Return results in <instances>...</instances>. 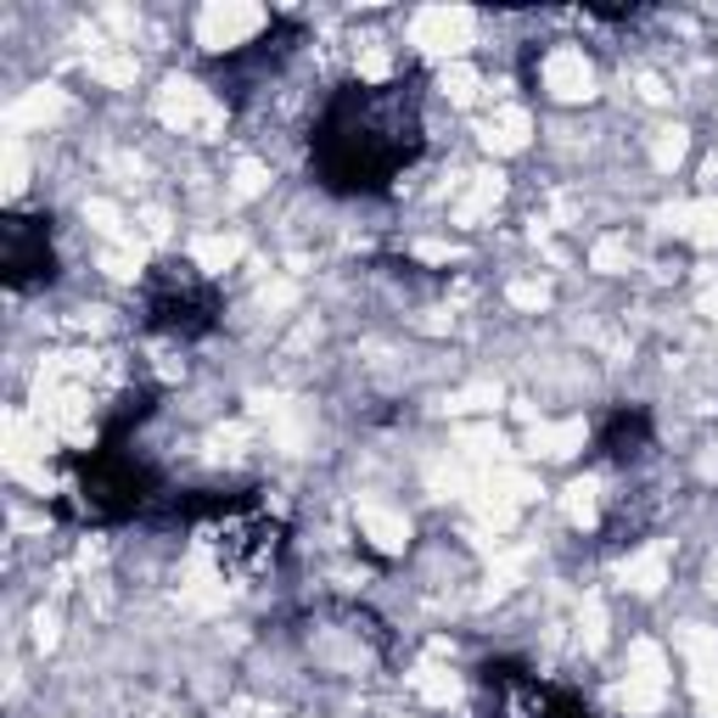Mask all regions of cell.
I'll return each mask as SVG.
<instances>
[{
    "mask_svg": "<svg viewBox=\"0 0 718 718\" xmlns=\"http://www.w3.org/2000/svg\"><path fill=\"white\" fill-rule=\"evenodd\" d=\"M152 113H157V124H168L180 135H197V141H214L225 130V102L186 73L163 79V90L152 96Z\"/></svg>",
    "mask_w": 718,
    "mask_h": 718,
    "instance_id": "cell-1",
    "label": "cell"
},
{
    "mask_svg": "<svg viewBox=\"0 0 718 718\" xmlns=\"http://www.w3.org/2000/svg\"><path fill=\"white\" fill-rule=\"evenodd\" d=\"M472 29H478V18H472L466 7H421V12L410 18V45H416L421 57H432V62L449 68V62L466 57Z\"/></svg>",
    "mask_w": 718,
    "mask_h": 718,
    "instance_id": "cell-2",
    "label": "cell"
},
{
    "mask_svg": "<svg viewBox=\"0 0 718 718\" xmlns=\"http://www.w3.org/2000/svg\"><path fill=\"white\" fill-rule=\"evenodd\" d=\"M472 500V511H478V522L483 527H511L516 522V511L527 505V500H538V483L527 478V472H516V466H494V472H483L478 478V489L466 494Z\"/></svg>",
    "mask_w": 718,
    "mask_h": 718,
    "instance_id": "cell-3",
    "label": "cell"
},
{
    "mask_svg": "<svg viewBox=\"0 0 718 718\" xmlns=\"http://www.w3.org/2000/svg\"><path fill=\"white\" fill-rule=\"evenodd\" d=\"M258 29H264V7H253V0H214V7L197 12V45L208 51H230Z\"/></svg>",
    "mask_w": 718,
    "mask_h": 718,
    "instance_id": "cell-4",
    "label": "cell"
},
{
    "mask_svg": "<svg viewBox=\"0 0 718 718\" xmlns=\"http://www.w3.org/2000/svg\"><path fill=\"white\" fill-rule=\"evenodd\" d=\"M545 90H551L556 102H589V96H595V68H589V57L573 51V45L551 51V57H545Z\"/></svg>",
    "mask_w": 718,
    "mask_h": 718,
    "instance_id": "cell-5",
    "label": "cell"
},
{
    "mask_svg": "<svg viewBox=\"0 0 718 718\" xmlns=\"http://www.w3.org/2000/svg\"><path fill=\"white\" fill-rule=\"evenodd\" d=\"M247 404H253L258 421H269V432H276V443L287 449V455H298L304 438H309V410L293 404V399H281V393H253Z\"/></svg>",
    "mask_w": 718,
    "mask_h": 718,
    "instance_id": "cell-6",
    "label": "cell"
},
{
    "mask_svg": "<svg viewBox=\"0 0 718 718\" xmlns=\"http://www.w3.org/2000/svg\"><path fill=\"white\" fill-rule=\"evenodd\" d=\"M657 225L674 230V236H690L696 247H718V192L701 197V203H674V208H663Z\"/></svg>",
    "mask_w": 718,
    "mask_h": 718,
    "instance_id": "cell-7",
    "label": "cell"
},
{
    "mask_svg": "<svg viewBox=\"0 0 718 718\" xmlns=\"http://www.w3.org/2000/svg\"><path fill=\"white\" fill-rule=\"evenodd\" d=\"M359 533H366L382 556H404V545H410L404 511H393V505H382V500H359Z\"/></svg>",
    "mask_w": 718,
    "mask_h": 718,
    "instance_id": "cell-8",
    "label": "cell"
},
{
    "mask_svg": "<svg viewBox=\"0 0 718 718\" xmlns=\"http://www.w3.org/2000/svg\"><path fill=\"white\" fill-rule=\"evenodd\" d=\"M68 113V90H57V84H29L23 96L7 107V130H45V124H57Z\"/></svg>",
    "mask_w": 718,
    "mask_h": 718,
    "instance_id": "cell-9",
    "label": "cell"
},
{
    "mask_svg": "<svg viewBox=\"0 0 718 718\" xmlns=\"http://www.w3.org/2000/svg\"><path fill=\"white\" fill-rule=\"evenodd\" d=\"M478 141H483L489 157H516V152L533 141V119H527V107H500L494 119H483Z\"/></svg>",
    "mask_w": 718,
    "mask_h": 718,
    "instance_id": "cell-10",
    "label": "cell"
},
{
    "mask_svg": "<svg viewBox=\"0 0 718 718\" xmlns=\"http://www.w3.org/2000/svg\"><path fill=\"white\" fill-rule=\"evenodd\" d=\"M84 68H90V79L107 84V90H130V84H135V73H141V62H135V51H130V45H107V40H96V34H90Z\"/></svg>",
    "mask_w": 718,
    "mask_h": 718,
    "instance_id": "cell-11",
    "label": "cell"
},
{
    "mask_svg": "<svg viewBox=\"0 0 718 718\" xmlns=\"http://www.w3.org/2000/svg\"><path fill=\"white\" fill-rule=\"evenodd\" d=\"M668 567H674L668 545H646V551H635L628 562H617V584H623V589H635V595H663Z\"/></svg>",
    "mask_w": 718,
    "mask_h": 718,
    "instance_id": "cell-12",
    "label": "cell"
},
{
    "mask_svg": "<svg viewBox=\"0 0 718 718\" xmlns=\"http://www.w3.org/2000/svg\"><path fill=\"white\" fill-rule=\"evenodd\" d=\"M584 449V421H538L527 432V455L533 461H573Z\"/></svg>",
    "mask_w": 718,
    "mask_h": 718,
    "instance_id": "cell-13",
    "label": "cell"
},
{
    "mask_svg": "<svg viewBox=\"0 0 718 718\" xmlns=\"http://www.w3.org/2000/svg\"><path fill=\"white\" fill-rule=\"evenodd\" d=\"M500 197H505V174H500V168H478V174H466V192H461V203H455V219H461V225H478V219H489V214L500 208Z\"/></svg>",
    "mask_w": 718,
    "mask_h": 718,
    "instance_id": "cell-14",
    "label": "cell"
},
{
    "mask_svg": "<svg viewBox=\"0 0 718 718\" xmlns=\"http://www.w3.org/2000/svg\"><path fill=\"white\" fill-rule=\"evenodd\" d=\"M225 595H230V589H225V578L208 567V556H197V562H192V573H186V584H180V601H186L192 612H219V606H225Z\"/></svg>",
    "mask_w": 718,
    "mask_h": 718,
    "instance_id": "cell-15",
    "label": "cell"
},
{
    "mask_svg": "<svg viewBox=\"0 0 718 718\" xmlns=\"http://www.w3.org/2000/svg\"><path fill=\"white\" fill-rule=\"evenodd\" d=\"M242 236L236 230H208V236H197L192 242V258H197V269H208V276H225V269L242 258Z\"/></svg>",
    "mask_w": 718,
    "mask_h": 718,
    "instance_id": "cell-16",
    "label": "cell"
},
{
    "mask_svg": "<svg viewBox=\"0 0 718 718\" xmlns=\"http://www.w3.org/2000/svg\"><path fill=\"white\" fill-rule=\"evenodd\" d=\"M455 449H461V461H466V466L494 472V466H500V455H505V438H500V427H466Z\"/></svg>",
    "mask_w": 718,
    "mask_h": 718,
    "instance_id": "cell-17",
    "label": "cell"
},
{
    "mask_svg": "<svg viewBox=\"0 0 718 718\" xmlns=\"http://www.w3.org/2000/svg\"><path fill=\"white\" fill-rule=\"evenodd\" d=\"M410 690H416L421 701H432V707H449V701H461V679L449 674L443 663H421V668L410 674Z\"/></svg>",
    "mask_w": 718,
    "mask_h": 718,
    "instance_id": "cell-18",
    "label": "cell"
},
{
    "mask_svg": "<svg viewBox=\"0 0 718 718\" xmlns=\"http://www.w3.org/2000/svg\"><path fill=\"white\" fill-rule=\"evenodd\" d=\"M679 652H685L690 674L718 668V628H707V623H685V628H679Z\"/></svg>",
    "mask_w": 718,
    "mask_h": 718,
    "instance_id": "cell-19",
    "label": "cell"
},
{
    "mask_svg": "<svg viewBox=\"0 0 718 718\" xmlns=\"http://www.w3.org/2000/svg\"><path fill=\"white\" fill-rule=\"evenodd\" d=\"M663 701H668V685H652V679H623V685H617V707L635 712V718L663 712Z\"/></svg>",
    "mask_w": 718,
    "mask_h": 718,
    "instance_id": "cell-20",
    "label": "cell"
},
{
    "mask_svg": "<svg viewBox=\"0 0 718 718\" xmlns=\"http://www.w3.org/2000/svg\"><path fill=\"white\" fill-rule=\"evenodd\" d=\"M562 511H567L573 527H595V516H601V489H595V478L567 483V489H562Z\"/></svg>",
    "mask_w": 718,
    "mask_h": 718,
    "instance_id": "cell-21",
    "label": "cell"
},
{
    "mask_svg": "<svg viewBox=\"0 0 718 718\" xmlns=\"http://www.w3.org/2000/svg\"><path fill=\"white\" fill-rule=\"evenodd\" d=\"M438 90H443L449 107H472L478 90H483V79H478L466 62H449V68H438Z\"/></svg>",
    "mask_w": 718,
    "mask_h": 718,
    "instance_id": "cell-22",
    "label": "cell"
},
{
    "mask_svg": "<svg viewBox=\"0 0 718 718\" xmlns=\"http://www.w3.org/2000/svg\"><path fill=\"white\" fill-rule=\"evenodd\" d=\"M141 264H146V242H135V236L107 242V253H102V269H107L113 281H135V276H141Z\"/></svg>",
    "mask_w": 718,
    "mask_h": 718,
    "instance_id": "cell-23",
    "label": "cell"
},
{
    "mask_svg": "<svg viewBox=\"0 0 718 718\" xmlns=\"http://www.w3.org/2000/svg\"><path fill=\"white\" fill-rule=\"evenodd\" d=\"M505 393H500V382H472V388H461V393H449L438 410L443 416H478V410H494Z\"/></svg>",
    "mask_w": 718,
    "mask_h": 718,
    "instance_id": "cell-24",
    "label": "cell"
},
{
    "mask_svg": "<svg viewBox=\"0 0 718 718\" xmlns=\"http://www.w3.org/2000/svg\"><path fill=\"white\" fill-rule=\"evenodd\" d=\"M0 180H7V197H23V186H29V152H23V135H7V141H0Z\"/></svg>",
    "mask_w": 718,
    "mask_h": 718,
    "instance_id": "cell-25",
    "label": "cell"
},
{
    "mask_svg": "<svg viewBox=\"0 0 718 718\" xmlns=\"http://www.w3.org/2000/svg\"><path fill=\"white\" fill-rule=\"evenodd\" d=\"M628 679H652V685H668V657L657 640H635L628 646Z\"/></svg>",
    "mask_w": 718,
    "mask_h": 718,
    "instance_id": "cell-26",
    "label": "cell"
},
{
    "mask_svg": "<svg viewBox=\"0 0 718 718\" xmlns=\"http://www.w3.org/2000/svg\"><path fill=\"white\" fill-rule=\"evenodd\" d=\"M635 264V247H628V236H601L589 247V269H601V276H623V269Z\"/></svg>",
    "mask_w": 718,
    "mask_h": 718,
    "instance_id": "cell-27",
    "label": "cell"
},
{
    "mask_svg": "<svg viewBox=\"0 0 718 718\" xmlns=\"http://www.w3.org/2000/svg\"><path fill=\"white\" fill-rule=\"evenodd\" d=\"M685 152H690V135H685L679 124H668V130L652 135V163H657L663 174H674V168L685 163Z\"/></svg>",
    "mask_w": 718,
    "mask_h": 718,
    "instance_id": "cell-28",
    "label": "cell"
},
{
    "mask_svg": "<svg viewBox=\"0 0 718 718\" xmlns=\"http://www.w3.org/2000/svg\"><path fill=\"white\" fill-rule=\"evenodd\" d=\"M264 192H269V168H264L258 157H242L236 174H230V197H236V203H253V197H264Z\"/></svg>",
    "mask_w": 718,
    "mask_h": 718,
    "instance_id": "cell-29",
    "label": "cell"
},
{
    "mask_svg": "<svg viewBox=\"0 0 718 718\" xmlns=\"http://www.w3.org/2000/svg\"><path fill=\"white\" fill-rule=\"evenodd\" d=\"M578 640H584V652H606V606L595 595L578 606Z\"/></svg>",
    "mask_w": 718,
    "mask_h": 718,
    "instance_id": "cell-30",
    "label": "cell"
},
{
    "mask_svg": "<svg viewBox=\"0 0 718 718\" xmlns=\"http://www.w3.org/2000/svg\"><path fill=\"white\" fill-rule=\"evenodd\" d=\"M505 298H511V309H522V315H538L551 304V281H538V276H527V281H511L505 287Z\"/></svg>",
    "mask_w": 718,
    "mask_h": 718,
    "instance_id": "cell-31",
    "label": "cell"
},
{
    "mask_svg": "<svg viewBox=\"0 0 718 718\" xmlns=\"http://www.w3.org/2000/svg\"><path fill=\"white\" fill-rule=\"evenodd\" d=\"M84 225H96L107 242H124V236H130V230H124V214H119L113 203H102V197H90V203H84Z\"/></svg>",
    "mask_w": 718,
    "mask_h": 718,
    "instance_id": "cell-32",
    "label": "cell"
},
{
    "mask_svg": "<svg viewBox=\"0 0 718 718\" xmlns=\"http://www.w3.org/2000/svg\"><path fill=\"white\" fill-rule=\"evenodd\" d=\"M242 443H247V427H219V432H208V455L214 461H242Z\"/></svg>",
    "mask_w": 718,
    "mask_h": 718,
    "instance_id": "cell-33",
    "label": "cell"
},
{
    "mask_svg": "<svg viewBox=\"0 0 718 718\" xmlns=\"http://www.w3.org/2000/svg\"><path fill=\"white\" fill-rule=\"evenodd\" d=\"M298 304V281H269L258 287V309H293Z\"/></svg>",
    "mask_w": 718,
    "mask_h": 718,
    "instance_id": "cell-34",
    "label": "cell"
},
{
    "mask_svg": "<svg viewBox=\"0 0 718 718\" xmlns=\"http://www.w3.org/2000/svg\"><path fill=\"white\" fill-rule=\"evenodd\" d=\"M57 635H62V617H57V606H40V612H34V646H40V652H51V646H57Z\"/></svg>",
    "mask_w": 718,
    "mask_h": 718,
    "instance_id": "cell-35",
    "label": "cell"
},
{
    "mask_svg": "<svg viewBox=\"0 0 718 718\" xmlns=\"http://www.w3.org/2000/svg\"><path fill=\"white\" fill-rule=\"evenodd\" d=\"M690 690H696L701 712H707V718H718V668H707V674H690Z\"/></svg>",
    "mask_w": 718,
    "mask_h": 718,
    "instance_id": "cell-36",
    "label": "cell"
},
{
    "mask_svg": "<svg viewBox=\"0 0 718 718\" xmlns=\"http://www.w3.org/2000/svg\"><path fill=\"white\" fill-rule=\"evenodd\" d=\"M359 73H366V79H388V51L366 45V51H359Z\"/></svg>",
    "mask_w": 718,
    "mask_h": 718,
    "instance_id": "cell-37",
    "label": "cell"
},
{
    "mask_svg": "<svg viewBox=\"0 0 718 718\" xmlns=\"http://www.w3.org/2000/svg\"><path fill=\"white\" fill-rule=\"evenodd\" d=\"M416 253H421L427 264H449V258H461V253L449 247V242H416Z\"/></svg>",
    "mask_w": 718,
    "mask_h": 718,
    "instance_id": "cell-38",
    "label": "cell"
},
{
    "mask_svg": "<svg viewBox=\"0 0 718 718\" xmlns=\"http://www.w3.org/2000/svg\"><path fill=\"white\" fill-rule=\"evenodd\" d=\"M141 225H146V236H152V242H163V236H168V214H163V208H146V214H141Z\"/></svg>",
    "mask_w": 718,
    "mask_h": 718,
    "instance_id": "cell-39",
    "label": "cell"
},
{
    "mask_svg": "<svg viewBox=\"0 0 718 718\" xmlns=\"http://www.w3.org/2000/svg\"><path fill=\"white\" fill-rule=\"evenodd\" d=\"M640 96H646V102H668V84H663L657 73H640Z\"/></svg>",
    "mask_w": 718,
    "mask_h": 718,
    "instance_id": "cell-40",
    "label": "cell"
},
{
    "mask_svg": "<svg viewBox=\"0 0 718 718\" xmlns=\"http://www.w3.org/2000/svg\"><path fill=\"white\" fill-rule=\"evenodd\" d=\"M696 309H701L707 320H718V287H701V298H696Z\"/></svg>",
    "mask_w": 718,
    "mask_h": 718,
    "instance_id": "cell-41",
    "label": "cell"
},
{
    "mask_svg": "<svg viewBox=\"0 0 718 718\" xmlns=\"http://www.w3.org/2000/svg\"><path fill=\"white\" fill-rule=\"evenodd\" d=\"M701 478H718V449H712V455H701Z\"/></svg>",
    "mask_w": 718,
    "mask_h": 718,
    "instance_id": "cell-42",
    "label": "cell"
},
{
    "mask_svg": "<svg viewBox=\"0 0 718 718\" xmlns=\"http://www.w3.org/2000/svg\"><path fill=\"white\" fill-rule=\"evenodd\" d=\"M701 180H707V186H718V157H707V168H701Z\"/></svg>",
    "mask_w": 718,
    "mask_h": 718,
    "instance_id": "cell-43",
    "label": "cell"
},
{
    "mask_svg": "<svg viewBox=\"0 0 718 718\" xmlns=\"http://www.w3.org/2000/svg\"><path fill=\"white\" fill-rule=\"evenodd\" d=\"M707 589H712V595H718V556H712V562H707Z\"/></svg>",
    "mask_w": 718,
    "mask_h": 718,
    "instance_id": "cell-44",
    "label": "cell"
}]
</instances>
